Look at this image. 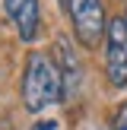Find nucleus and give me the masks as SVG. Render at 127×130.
Returning <instances> with one entry per match:
<instances>
[{"instance_id":"obj_1","label":"nucleus","mask_w":127,"mask_h":130,"mask_svg":"<svg viewBox=\"0 0 127 130\" xmlns=\"http://www.w3.org/2000/svg\"><path fill=\"white\" fill-rule=\"evenodd\" d=\"M64 99V76L60 63H54L51 54H29L22 70V105L32 114L57 105Z\"/></svg>"},{"instance_id":"obj_2","label":"nucleus","mask_w":127,"mask_h":130,"mask_svg":"<svg viewBox=\"0 0 127 130\" xmlns=\"http://www.w3.org/2000/svg\"><path fill=\"white\" fill-rule=\"evenodd\" d=\"M60 3L70 13V19H73L76 41L83 48H95L105 38V25H108L102 0H60Z\"/></svg>"},{"instance_id":"obj_3","label":"nucleus","mask_w":127,"mask_h":130,"mask_svg":"<svg viewBox=\"0 0 127 130\" xmlns=\"http://www.w3.org/2000/svg\"><path fill=\"white\" fill-rule=\"evenodd\" d=\"M105 73L114 89L127 86V13L105 25Z\"/></svg>"},{"instance_id":"obj_4","label":"nucleus","mask_w":127,"mask_h":130,"mask_svg":"<svg viewBox=\"0 0 127 130\" xmlns=\"http://www.w3.org/2000/svg\"><path fill=\"white\" fill-rule=\"evenodd\" d=\"M3 10L10 16V22L16 25L22 41H35L38 29H41V6L38 0H3Z\"/></svg>"},{"instance_id":"obj_5","label":"nucleus","mask_w":127,"mask_h":130,"mask_svg":"<svg viewBox=\"0 0 127 130\" xmlns=\"http://www.w3.org/2000/svg\"><path fill=\"white\" fill-rule=\"evenodd\" d=\"M111 127L114 130H127V102L118 105V111H114V118H111Z\"/></svg>"},{"instance_id":"obj_6","label":"nucleus","mask_w":127,"mask_h":130,"mask_svg":"<svg viewBox=\"0 0 127 130\" xmlns=\"http://www.w3.org/2000/svg\"><path fill=\"white\" fill-rule=\"evenodd\" d=\"M32 130H57V124H54V121H38Z\"/></svg>"}]
</instances>
